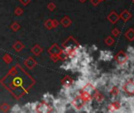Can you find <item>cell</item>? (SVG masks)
<instances>
[{
    "instance_id": "cell-1",
    "label": "cell",
    "mask_w": 134,
    "mask_h": 113,
    "mask_svg": "<svg viewBox=\"0 0 134 113\" xmlns=\"http://www.w3.org/2000/svg\"><path fill=\"white\" fill-rule=\"evenodd\" d=\"M67 104L65 99L64 97H58V98H54L53 103H52V106L54 109V112H58V113H64L67 111Z\"/></svg>"
},
{
    "instance_id": "cell-2",
    "label": "cell",
    "mask_w": 134,
    "mask_h": 113,
    "mask_svg": "<svg viewBox=\"0 0 134 113\" xmlns=\"http://www.w3.org/2000/svg\"><path fill=\"white\" fill-rule=\"evenodd\" d=\"M89 78L85 76H82L81 75L76 80H74V87L78 90H82L88 83H89Z\"/></svg>"
},
{
    "instance_id": "cell-3",
    "label": "cell",
    "mask_w": 134,
    "mask_h": 113,
    "mask_svg": "<svg viewBox=\"0 0 134 113\" xmlns=\"http://www.w3.org/2000/svg\"><path fill=\"white\" fill-rule=\"evenodd\" d=\"M84 103H85V101L80 96H76L74 98V100L70 102V105L71 106L72 108L74 109L76 112H81Z\"/></svg>"
},
{
    "instance_id": "cell-4",
    "label": "cell",
    "mask_w": 134,
    "mask_h": 113,
    "mask_svg": "<svg viewBox=\"0 0 134 113\" xmlns=\"http://www.w3.org/2000/svg\"><path fill=\"white\" fill-rule=\"evenodd\" d=\"M114 58V54L110 50H101L99 52V60L103 61H110Z\"/></svg>"
},
{
    "instance_id": "cell-5",
    "label": "cell",
    "mask_w": 134,
    "mask_h": 113,
    "mask_svg": "<svg viewBox=\"0 0 134 113\" xmlns=\"http://www.w3.org/2000/svg\"><path fill=\"white\" fill-rule=\"evenodd\" d=\"M62 52V49L57 46V44H54L49 49H48V53L51 55H54V56H58L60 55ZM60 59V58H59Z\"/></svg>"
},
{
    "instance_id": "cell-6",
    "label": "cell",
    "mask_w": 134,
    "mask_h": 113,
    "mask_svg": "<svg viewBox=\"0 0 134 113\" xmlns=\"http://www.w3.org/2000/svg\"><path fill=\"white\" fill-rule=\"evenodd\" d=\"M54 98L55 97L53 96V94L50 93H46L43 95V101H44L47 104H52Z\"/></svg>"
},
{
    "instance_id": "cell-7",
    "label": "cell",
    "mask_w": 134,
    "mask_h": 113,
    "mask_svg": "<svg viewBox=\"0 0 134 113\" xmlns=\"http://www.w3.org/2000/svg\"><path fill=\"white\" fill-rule=\"evenodd\" d=\"M74 80L70 78V76H67L62 80V86H72Z\"/></svg>"
},
{
    "instance_id": "cell-8",
    "label": "cell",
    "mask_w": 134,
    "mask_h": 113,
    "mask_svg": "<svg viewBox=\"0 0 134 113\" xmlns=\"http://www.w3.org/2000/svg\"><path fill=\"white\" fill-rule=\"evenodd\" d=\"M82 90L83 91H85V92H86V93H88V94H90L91 96H93V94L96 93V89L92 85V84H90L89 83L82 89Z\"/></svg>"
},
{
    "instance_id": "cell-9",
    "label": "cell",
    "mask_w": 134,
    "mask_h": 113,
    "mask_svg": "<svg viewBox=\"0 0 134 113\" xmlns=\"http://www.w3.org/2000/svg\"><path fill=\"white\" fill-rule=\"evenodd\" d=\"M25 65H26V67L29 69H32V68H34L36 65V61L32 58H29L25 61Z\"/></svg>"
},
{
    "instance_id": "cell-10",
    "label": "cell",
    "mask_w": 134,
    "mask_h": 113,
    "mask_svg": "<svg viewBox=\"0 0 134 113\" xmlns=\"http://www.w3.org/2000/svg\"><path fill=\"white\" fill-rule=\"evenodd\" d=\"M71 67H72V65H71L70 60H69V59H67V60L64 61L63 64L61 65L60 68L62 69V70H65V71H70Z\"/></svg>"
},
{
    "instance_id": "cell-11",
    "label": "cell",
    "mask_w": 134,
    "mask_h": 113,
    "mask_svg": "<svg viewBox=\"0 0 134 113\" xmlns=\"http://www.w3.org/2000/svg\"><path fill=\"white\" fill-rule=\"evenodd\" d=\"M60 23L63 25V27L67 28V27H69V26L72 24V21H71V20H70L68 17H63V18L61 20Z\"/></svg>"
},
{
    "instance_id": "cell-12",
    "label": "cell",
    "mask_w": 134,
    "mask_h": 113,
    "mask_svg": "<svg viewBox=\"0 0 134 113\" xmlns=\"http://www.w3.org/2000/svg\"><path fill=\"white\" fill-rule=\"evenodd\" d=\"M40 103V102H39V101L31 102L30 109H29V112H32V113L36 112V110H37V108H38V106H39Z\"/></svg>"
},
{
    "instance_id": "cell-13",
    "label": "cell",
    "mask_w": 134,
    "mask_h": 113,
    "mask_svg": "<svg viewBox=\"0 0 134 113\" xmlns=\"http://www.w3.org/2000/svg\"><path fill=\"white\" fill-rule=\"evenodd\" d=\"M32 52L35 54V55H40L41 53H42V51H43V49L39 46V45H35L32 48Z\"/></svg>"
},
{
    "instance_id": "cell-14",
    "label": "cell",
    "mask_w": 134,
    "mask_h": 113,
    "mask_svg": "<svg viewBox=\"0 0 134 113\" xmlns=\"http://www.w3.org/2000/svg\"><path fill=\"white\" fill-rule=\"evenodd\" d=\"M24 47H25V46H24L21 42H19V41L16 42L14 43V45L13 46V48H14L17 52H21Z\"/></svg>"
},
{
    "instance_id": "cell-15",
    "label": "cell",
    "mask_w": 134,
    "mask_h": 113,
    "mask_svg": "<svg viewBox=\"0 0 134 113\" xmlns=\"http://www.w3.org/2000/svg\"><path fill=\"white\" fill-rule=\"evenodd\" d=\"M10 111L13 113H21V106L18 104H16L12 108H10Z\"/></svg>"
},
{
    "instance_id": "cell-16",
    "label": "cell",
    "mask_w": 134,
    "mask_h": 113,
    "mask_svg": "<svg viewBox=\"0 0 134 113\" xmlns=\"http://www.w3.org/2000/svg\"><path fill=\"white\" fill-rule=\"evenodd\" d=\"M3 60L5 63L7 64H10L13 61V58H12V56L10 55V54H5L3 56Z\"/></svg>"
},
{
    "instance_id": "cell-17",
    "label": "cell",
    "mask_w": 134,
    "mask_h": 113,
    "mask_svg": "<svg viewBox=\"0 0 134 113\" xmlns=\"http://www.w3.org/2000/svg\"><path fill=\"white\" fill-rule=\"evenodd\" d=\"M10 28H11V29H12L14 32H18V31L21 28V26H20V24H19L18 23L14 22V24H11Z\"/></svg>"
},
{
    "instance_id": "cell-18",
    "label": "cell",
    "mask_w": 134,
    "mask_h": 113,
    "mask_svg": "<svg viewBox=\"0 0 134 113\" xmlns=\"http://www.w3.org/2000/svg\"><path fill=\"white\" fill-rule=\"evenodd\" d=\"M44 25H45V27H46L47 29H51V28H53L52 20H51V19L47 20V21H45V23H44Z\"/></svg>"
},
{
    "instance_id": "cell-19",
    "label": "cell",
    "mask_w": 134,
    "mask_h": 113,
    "mask_svg": "<svg viewBox=\"0 0 134 113\" xmlns=\"http://www.w3.org/2000/svg\"><path fill=\"white\" fill-rule=\"evenodd\" d=\"M10 108V107L7 104H5V103L0 106V109H1L2 111H7Z\"/></svg>"
},
{
    "instance_id": "cell-20",
    "label": "cell",
    "mask_w": 134,
    "mask_h": 113,
    "mask_svg": "<svg viewBox=\"0 0 134 113\" xmlns=\"http://www.w3.org/2000/svg\"><path fill=\"white\" fill-rule=\"evenodd\" d=\"M23 13H24L23 10H22L21 8H20V7H17V8L15 9V10H14V14H15L17 16H21V15H22Z\"/></svg>"
},
{
    "instance_id": "cell-21",
    "label": "cell",
    "mask_w": 134,
    "mask_h": 113,
    "mask_svg": "<svg viewBox=\"0 0 134 113\" xmlns=\"http://www.w3.org/2000/svg\"><path fill=\"white\" fill-rule=\"evenodd\" d=\"M47 8L50 11H53L56 8V5L54 3H50L47 4Z\"/></svg>"
},
{
    "instance_id": "cell-22",
    "label": "cell",
    "mask_w": 134,
    "mask_h": 113,
    "mask_svg": "<svg viewBox=\"0 0 134 113\" xmlns=\"http://www.w3.org/2000/svg\"><path fill=\"white\" fill-rule=\"evenodd\" d=\"M52 25H53V28H57L59 25V22L56 19H54L52 20Z\"/></svg>"
},
{
    "instance_id": "cell-23",
    "label": "cell",
    "mask_w": 134,
    "mask_h": 113,
    "mask_svg": "<svg viewBox=\"0 0 134 113\" xmlns=\"http://www.w3.org/2000/svg\"><path fill=\"white\" fill-rule=\"evenodd\" d=\"M97 49H98V47H97L96 45H92V46L89 48L88 50H90V52H95V51H97Z\"/></svg>"
},
{
    "instance_id": "cell-24",
    "label": "cell",
    "mask_w": 134,
    "mask_h": 113,
    "mask_svg": "<svg viewBox=\"0 0 134 113\" xmlns=\"http://www.w3.org/2000/svg\"><path fill=\"white\" fill-rule=\"evenodd\" d=\"M19 1H20L24 6H27V5L31 2V0H19Z\"/></svg>"
},
{
    "instance_id": "cell-25",
    "label": "cell",
    "mask_w": 134,
    "mask_h": 113,
    "mask_svg": "<svg viewBox=\"0 0 134 113\" xmlns=\"http://www.w3.org/2000/svg\"><path fill=\"white\" fill-rule=\"evenodd\" d=\"M91 2L93 5H97L99 2V0H91Z\"/></svg>"
},
{
    "instance_id": "cell-26",
    "label": "cell",
    "mask_w": 134,
    "mask_h": 113,
    "mask_svg": "<svg viewBox=\"0 0 134 113\" xmlns=\"http://www.w3.org/2000/svg\"><path fill=\"white\" fill-rule=\"evenodd\" d=\"M79 1H80V2H81V3H84V2H85V1H86V0H79Z\"/></svg>"
}]
</instances>
